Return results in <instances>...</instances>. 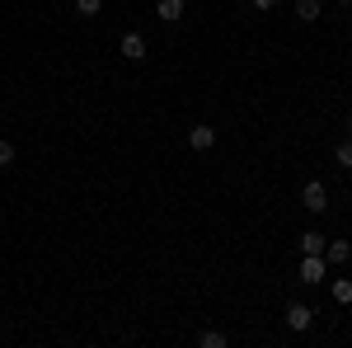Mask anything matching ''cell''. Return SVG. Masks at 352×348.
I'll list each match as a JSON object with an SVG mask.
<instances>
[{
    "label": "cell",
    "instance_id": "8",
    "mask_svg": "<svg viewBox=\"0 0 352 348\" xmlns=\"http://www.w3.org/2000/svg\"><path fill=\"white\" fill-rule=\"evenodd\" d=\"M324 236L320 231H300V254H324Z\"/></svg>",
    "mask_w": 352,
    "mask_h": 348
},
{
    "label": "cell",
    "instance_id": "17",
    "mask_svg": "<svg viewBox=\"0 0 352 348\" xmlns=\"http://www.w3.org/2000/svg\"><path fill=\"white\" fill-rule=\"evenodd\" d=\"M333 5H352V0H333Z\"/></svg>",
    "mask_w": 352,
    "mask_h": 348
},
{
    "label": "cell",
    "instance_id": "6",
    "mask_svg": "<svg viewBox=\"0 0 352 348\" xmlns=\"http://www.w3.org/2000/svg\"><path fill=\"white\" fill-rule=\"evenodd\" d=\"M155 19L160 24H179L184 19V0H155Z\"/></svg>",
    "mask_w": 352,
    "mask_h": 348
},
{
    "label": "cell",
    "instance_id": "10",
    "mask_svg": "<svg viewBox=\"0 0 352 348\" xmlns=\"http://www.w3.org/2000/svg\"><path fill=\"white\" fill-rule=\"evenodd\" d=\"M296 19L300 24H315L320 19V0H296Z\"/></svg>",
    "mask_w": 352,
    "mask_h": 348
},
{
    "label": "cell",
    "instance_id": "15",
    "mask_svg": "<svg viewBox=\"0 0 352 348\" xmlns=\"http://www.w3.org/2000/svg\"><path fill=\"white\" fill-rule=\"evenodd\" d=\"M272 5H277V0H254V10H272Z\"/></svg>",
    "mask_w": 352,
    "mask_h": 348
},
{
    "label": "cell",
    "instance_id": "4",
    "mask_svg": "<svg viewBox=\"0 0 352 348\" xmlns=\"http://www.w3.org/2000/svg\"><path fill=\"white\" fill-rule=\"evenodd\" d=\"M310 325H315V311H310V306H300V301H292V306H287V329L305 334Z\"/></svg>",
    "mask_w": 352,
    "mask_h": 348
},
{
    "label": "cell",
    "instance_id": "7",
    "mask_svg": "<svg viewBox=\"0 0 352 348\" xmlns=\"http://www.w3.org/2000/svg\"><path fill=\"white\" fill-rule=\"evenodd\" d=\"M324 259H329V264H348V259H352V245L348 240H329L324 245Z\"/></svg>",
    "mask_w": 352,
    "mask_h": 348
},
{
    "label": "cell",
    "instance_id": "2",
    "mask_svg": "<svg viewBox=\"0 0 352 348\" xmlns=\"http://www.w3.org/2000/svg\"><path fill=\"white\" fill-rule=\"evenodd\" d=\"M300 207H305V212H315V216H320V212L329 207V188L320 184V179H310V184L300 188Z\"/></svg>",
    "mask_w": 352,
    "mask_h": 348
},
{
    "label": "cell",
    "instance_id": "12",
    "mask_svg": "<svg viewBox=\"0 0 352 348\" xmlns=\"http://www.w3.org/2000/svg\"><path fill=\"white\" fill-rule=\"evenodd\" d=\"M197 344H202V348H226V334H221V329H202Z\"/></svg>",
    "mask_w": 352,
    "mask_h": 348
},
{
    "label": "cell",
    "instance_id": "5",
    "mask_svg": "<svg viewBox=\"0 0 352 348\" xmlns=\"http://www.w3.org/2000/svg\"><path fill=\"white\" fill-rule=\"evenodd\" d=\"M188 146L192 151H212V146H217V127H207V123L188 127Z\"/></svg>",
    "mask_w": 352,
    "mask_h": 348
},
{
    "label": "cell",
    "instance_id": "9",
    "mask_svg": "<svg viewBox=\"0 0 352 348\" xmlns=\"http://www.w3.org/2000/svg\"><path fill=\"white\" fill-rule=\"evenodd\" d=\"M329 292H333L338 306H352V278H333V283H329Z\"/></svg>",
    "mask_w": 352,
    "mask_h": 348
},
{
    "label": "cell",
    "instance_id": "3",
    "mask_svg": "<svg viewBox=\"0 0 352 348\" xmlns=\"http://www.w3.org/2000/svg\"><path fill=\"white\" fill-rule=\"evenodd\" d=\"M118 52L127 57V61H146V57H151V48H146V38H141V33H122Z\"/></svg>",
    "mask_w": 352,
    "mask_h": 348
},
{
    "label": "cell",
    "instance_id": "16",
    "mask_svg": "<svg viewBox=\"0 0 352 348\" xmlns=\"http://www.w3.org/2000/svg\"><path fill=\"white\" fill-rule=\"evenodd\" d=\"M348 136H352V113H348Z\"/></svg>",
    "mask_w": 352,
    "mask_h": 348
},
{
    "label": "cell",
    "instance_id": "13",
    "mask_svg": "<svg viewBox=\"0 0 352 348\" xmlns=\"http://www.w3.org/2000/svg\"><path fill=\"white\" fill-rule=\"evenodd\" d=\"M104 10V0H76V14H85V19H94Z\"/></svg>",
    "mask_w": 352,
    "mask_h": 348
},
{
    "label": "cell",
    "instance_id": "14",
    "mask_svg": "<svg viewBox=\"0 0 352 348\" xmlns=\"http://www.w3.org/2000/svg\"><path fill=\"white\" fill-rule=\"evenodd\" d=\"M14 165V141H0V170Z\"/></svg>",
    "mask_w": 352,
    "mask_h": 348
},
{
    "label": "cell",
    "instance_id": "1",
    "mask_svg": "<svg viewBox=\"0 0 352 348\" xmlns=\"http://www.w3.org/2000/svg\"><path fill=\"white\" fill-rule=\"evenodd\" d=\"M324 273H329L324 254H300V283H305V287H320V283H324Z\"/></svg>",
    "mask_w": 352,
    "mask_h": 348
},
{
    "label": "cell",
    "instance_id": "11",
    "mask_svg": "<svg viewBox=\"0 0 352 348\" xmlns=\"http://www.w3.org/2000/svg\"><path fill=\"white\" fill-rule=\"evenodd\" d=\"M333 161H338V170H352V141H338L333 146Z\"/></svg>",
    "mask_w": 352,
    "mask_h": 348
}]
</instances>
